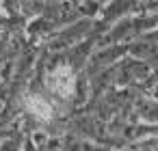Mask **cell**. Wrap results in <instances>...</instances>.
Segmentation results:
<instances>
[{"instance_id":"obj_3","label":"cell","mask_w":158,"mask_h":151,"mask_svg":"<svg viewBox=\"0 0 158 151\" xmlns=\"http://www.w3.org/2000/svg\"><path fill=\"white\" fill-rule=\"evenodd\" d=\"M31 106H33V110L39 114V117H50V106L44 101V99H39V97H35L33 101H31Z\"/></svg>"},{"instance_id":"obj_1","label":"cell","mask_w":158,"mask_h":151,"mask_svg":"<svg viewBox=\"0 0 158 151\" xmlns=\"http://www.w3.org/2000/svg\"><path fill=\"white\" fill-rule=\"evenodd\" d=\"M72 84H74V80H72L69 69H59L56 74L50 76V86L59 95H69L72 93Z\"/></svg>"},{"instance_id":"obj_2","label":"cell","mask_w":158,"mask_h":151,"mask_svg":"<svg viewBox=\"0 0 158 151\" xmlns=\"http://www.w3.org/2000/svg\"><path fill=\"white\" fill-rule=\"evenodd\" d=\"M139 114L149 123H158V104L156 101H143L139 108Z\"/></svg>"}]
</instances>
